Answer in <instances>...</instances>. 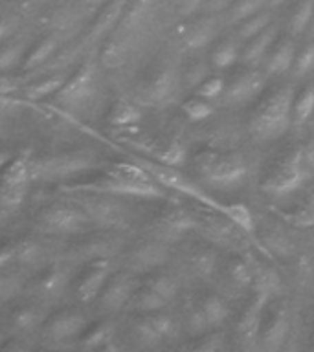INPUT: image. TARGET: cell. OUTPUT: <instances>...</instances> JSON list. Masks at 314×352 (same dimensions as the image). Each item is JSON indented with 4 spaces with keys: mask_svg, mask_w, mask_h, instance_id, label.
Returning <instances> with one entry per match:
<instances>
[{
    "mask_svg": "<svg viewBox=\"0 0 314 352\" xmlns=\"http://www.w3.org/2000/svg\"><path fill=\"white\" fill-rule=\"evenodd\" d=\"M61 189L66 192H96V195L147 198V200H162L165 197L162 186L142 164H129V162L110 164L103 170V175L87 180L66 182L61 186Z\"/></svg>",
    "mask_w": 314,
    "mask_h": 352,
    "instance_id": "1",
    "label": "cell"
},
{
    "mask_svg": "<svg viewBox=\"0 0 314 352\" xmlns=\"http://www.w3.org/2000/svg\"><path fill=\"white\" fill-rule=\"evenodd\" d=\"M314 173V145H302L283 154L270 165L263 176L261 187L270 197H286L297 191L303 182Z\"/></svg>",
    "mask_w": 314,
    "mask_h": 352,
    "instance_id": "2",
    "label": "cell"
},
{
    "mask_svg": "<svg viewBox=\"0 0 314 352\" xmlns=\"http://www.w3.org/2000/svg\"><path fill=\"white\" fill-rule=\"evenodd\" d=\"M294 88L281 85L272 88L258 103L252 116V132L261 140H278L292 125Z\"/></svg>",
    "mask_w": 314,
    "mask_h": 352,
    "instance_id": "3",
    "label": "cell"
},
{
    "mask_svg": "<svg viewBox=\"0 0 314 352\" xmlns=\"http://www.w3.org/2000/svg\"><path fill=\"white\" fill-rule=\"evenodd\" d=\"M32 178L39 182H68L81 178L85 173H92L98 167V158L90 151H59L37 158H30Z\"/></svg>",
    "mask_w": 314,
    "mask_h": 352,
    "instance_id": "4",
    "label": "cell"
},
{
    "mask_svg": "<svg viewBox=\"0 0 314 352\" xmlns=\"http://www.w3.org/2000/svg\"><path fill=\"white\" fill-rule=\"evenodd\" d=\"M198 176L208 186L222 191L236 189L247 180L248 165L237 153H202L195 162Z\"/></svg>",
    "mask_w": 314,
    "mask_h": 352,
    "instance_id": "5",
    "label": "cell"
},
{
    "mask_svg": "<svg viewBox=\"0 0 314 352\" xmlns=\"http://www.w3.org/2000/svg\"><path fill=\"white\" fill-rule=\"evenodd\" d=\"M182 87V68L171 59L154 63L142 76L134 94V101L149 107L169 103L175 98L176 88Z\"/></svg>",
    "mask_w": 314,
    "mask_h": 352,
    "instance_id": "6",
    "label": "cell"
},
{
    "mask_svg": "<svg viewBox=\"0 0 314 352\" xmlns=\"http://www.w3.org/2000/svg\"><path fill=\"white\" fill-rule=\"evenodd\" d=\"M39 233L52 236H81L98 230L92 219L77 202L52 204L35 219Z\"/></svg>",
    "mask_w": 314,
    "mask_h": 352,
    "instance_id": "7",
    "label": "cell"
},
{
    "mask_svg": "<svg viewBox=\"0 0 314 352\" xmlns=\"http://www.w3.org/2000/svg\"><path fill=\"white\" fill-rule=\"evenodd\" d=\"M32 178V167H30V156L21 154L4 167L2 173V184H0V209L2 217L15 213L21 208L30 191Z\"/></svg>",
    "mask_w": 314,
    "mask_h": 352,
    "instance_id": "8",
    "label": "cell"
},
{
    "mask_svg": "<svg viewBox=\"0 0 314 352\" xmlns=\"http://www.w3.org/2000/svg\"><path fill=\"white\" fill-rule=\"evenodd\" d=\"M98 70L94 60H85L70 77H66L65 85L55 94V103L66 109H81L92 101L96 94Z\"/></svg>",
    "mask_w": 314,
    "mask_h": 352,
    "instance_id": "9",
    "label": "cell"
},
{
    "mask_svg": "<svg viewBox=\"0 0 314 352\" xmlns=\"http://www.w3.org/2000/svg\"><path fill=\"white\" fill-rule=\"evenodd\" d=\"M77 204L87 211L98 230H120L129 222V213L120 197L85 192V197L77 198Z\"/></svg>",
    "mask_w": 314,
    "mask_h": 352,
    "instance_id": "10",
    "label": "cell"
},
{
    "mask_svg": "<svg viewBox=\"0 0 314 352\" xmlns=\"http://www.w3.org/2000/svg\"><path fill=\"white\" fill-rule=\"evenodd\" d=\"M195 228H197V217L176 204H167L153 219L154 236L162 242L176 241Z\"/></svg>",
    "mask_w": 314,
    "mask_h": 352,
    "instance_id": "11",
    "label": "cell"
},
{
    "mask_svg": "<svg viewBox=\"0 0 314 352\" xmlns=\"http://www.w3.org/2000/svg\"><path fill=\"white\" fill-rule=\"evenodd\" d=\"M264 92V76L253 66H247L226 79L224 99L226 104H244L258 99Z\"/></svg>",
    "mask_w": 314,
    "mask_h": 352,
    "instance_id": "12",
    "label": "cell"
},
{
    "mask_svg": "<svg viewBox=\"0 0 314 352\" xmlns=\"http://www.w3.org/2000/svg\"><path fill=\"white\" fill-rule=\"evenodd\" d=\"M112 268H110L109 258H99V261H92L87 263V270L83 272L77 283L76 296L79 301L88 302L98 299L103 292L105 285L109 283L112 277Z\"/></svg>",
    "mask_w": 314,
    "mask_h": 352,
    "instance_id": "13",
    "label": "cell"
},
{
    "mask_svg": "<svg viewBox=\"0 0 314 352\" xmlns=\"http://www.w3.org/2000/svg\"><path fill=\"white\" fill-rule=\"evenodd\" d=\"M270 297H272V294H269V292L253 290L252 301H250V305L242 314L241 321H239V336L244 343H255L259 340V332H261L264 312L270 305Z\"/></svg>",
    "mask_w": 314,
    "mask_h": 352,
    "instance_id": "14",
    "label": "cell"
},
{
    "mask_svg": "<svg viewBox=\"0 0 314 352\" xmlns=\"http://www.w3.org/2000/svg\"><path fill=\"white\" fill-rule=\"evenodd\" d=\"M217 30H219V22L215 13H204L187 21L186 26L182 28V43L189 50H202L213 43Z\"/></svg>",
    "mask_w": 314,
    "mask_h": 352,
    "instance_id": "15",
    "label": "cell"
},
{
    "mask_svg": "<svg viewBox=\"0 0 314 352\" xmlns=\"http://www.w3.org/2000/svg\"><path fill=\"white\" fill-rule=\"evenodd\" d=\"M116 248L118 244L109 235H96L94 231H90V233L81 235V241L70 248V255L81 258L85 263H92L99 258H109Z\"/></svg>",
    "mask_w": 314,
    "mask_h": 352,
    "instance_id": "16",
    "label": "cell"
},
{
    "mask_svg": "<svg viewBox=\"0 0 314 352\" xmlns=\"http://www.w3.org/2000/svg\"><path fill=\"white\" fill-rule=\"evenodd\" d=\"M134 283L129 275L121 274L116 277H110L109 283L105 285L101 296H99V305L107 312H116L129 305L134 296Z\"/></svg>",
    "mask_w": 314,
    "mask_h": 352,
    "instance_id": "17",
    "label": "cell"
},
{
    "mask_svg": "<svg viewBox=\"0 0 314 352\" xmlns=\"http://www.w3.org/2000/svg\"><path fill=\"white\" fill-rule=\"evenodd\" d=\"M87 329V318L76 310H65L55 314L48 321L46 332L54 341H68L77 336H83Z\"/></svg>",
    "mask_w": 314,
    "mask_h": 352,
    "instance_id": "18",
    "label": "cell"
},
{
    "mask_svg": "<svg viewBox=\"0 0 314 352\" xmlns=\"http://www.w3.org/2000/svg\"><path fill=\"white\" fill-rule=\"evenodd\" d=\"M289 336V318L283 308H278L275 312L263 319L261 332H259V343L266 352H278L285 343Z\"/></svg>",
    "mask_w": 314,
    "mask_h": 352,
    "instance_id": "19",
    "label": "cell"
},
{
    "mask_svg": "<svg viewBox=\"0 0 314 352\" xmlns=\"http://www.w3.org/2000/svg\"><path fill=\"white\" fill-rule=\"evenodd\" d=\"M129 4V0H109L101 6L96 21L92 22L88 38L90 41H98V38L105 37L107 33L114 32L118 24H120L121 16L125 13V8Z\"/></svg>",
    "mask_w": 314,
    "mask_h": 352,
    "instance_id": "20",
    "label": "cell"
},
{
    "mask_svg": "<svg viewBox=\"0 0 314 352\" xmlns=\"http://www.w3.org/2000/svg\"><path fill=\"white\" fill-rule=\"evenodd\" d=\"M131 266L140 272H147L162 266L167 261V250H165L164 242L154 239V241L142 242L138 244L131 252Z\"/></svg>",
    "mask_w": 314,
    "mask_h": 352,
    "instance_id": "21",
    "label": "cell"
},
{
    "mask_svg": "<svg viewBox=\"0 0 314 352\" xmlns=\"http://www.w3.org/2000/svg\"><path fill=\"white\" fill-rule=\"evenodd\" d=\"M296 60V43L294 35L283 37L280 43H275L266 55V74L269 76H281L294 66Z\"/></svg>",
    "mask_w": 314,
    "mask_h": 352,
    "instance_id": "22",
    "label": "cell"
},
{
    "mask_svg": "<svg viewBox=\"0 0 314 352\" xmlns=\"http://www.w3.org/2000/svg\"><path fill=\"white\" fill-rule=\"evenodd\" d=\"M275 38H278V28H275L274 24H270L264 32H261L259 35H255V37L250 38V41L244 44V48H242L241 54L242 63L247 66L259 65V63L269 55V52L275 44Z\"/></svg>",
    "mask_w": 314,
    "mask_h": 352,
    "instance_id": "23",
    "label": "cell"
},
{
    "mask_svg": "<svg viewBox=\"0 0 314 352\" xmlns=\"http://www.w3.org/2000/svg\"><path fill=\"white\" fill-rule=\"evenodd\" d=\"M57 48H59V37L55 33H50V35H46V37L33 44V48L28 52L26 59H24L22 65H24V68H30V70L39 68L57 52Z\"/></svg>",
    "mask_w": 314,
    "mask_h": 352,
    "instance_id": "24",
    "label": "cell"
},
{
    "mask_svg": "<svg viewBox=\"0 0 314 352\" xmlns=\"http://www.w3.org/2000/svg\"><path fill=\"white\" fill-rule=\"evenodd\" d=\"M142 120V107L136 101L120 99L112 104L109 112V123L114 126H131Z\"/></svg>",
    "mask_w": 314,
    "mask_h": 352,
    "instance_id": "25",
    "label": "cell"
},
{
    "mask_svg": "<svg viewBox=\"0 0 314 352\" xmlns=\"http://www.w3.org/2000/svg\"><path fill=\"white\" fill-rule=\"evenodd\" d=\"M237 43H239L237 37L222 41L209 55V65L213 66L215 70H228V68H231L237 60L241 59L242 54V52H239V44Z\"/></svg>",
    "mask_w": 314,
    "mask_h": 352,
    "instance_id": "26",
    "label": "cell"
},
{
    "mask_svg": "<svg viewBox=\"0 0 314 352\" xmlns=\"http://www.w3.org/2000/svg\"><path fill=\"white\" fill-rule=\"evenodd\" d=\"M114 340V327L107 321L94 324L92 329L83 332L81 349L87 352H99L107 343Z\"/></svg>",
    "mask_w": 314,
    "mask_h": 352,
    "instance_id": "27",
    "label": "cell"
},
{
    "mask_svg": "<svg viewBox=\"0 0 314 352\" xmlns=\"http://www.w3.org/2000/svg\"><path fill=\"white\" fill-rule=\"evenodd\" d=\"M314 114V82L305 87L296 94L294 107H292V125L303 126Z\"/></svg>",
    "mask_w": 314,
    "mask_h": 352,
    "instance_id": "28",
    "label": "cell"
},
{
    "mask_svg": "<svg viewBox=\"0 0 314 352\" xmlns=\"http://www.w3.org/2000/svg\"><path fill=\"white\" fill-rule=\"evenodd\" d=\"M10 250L13 264L19 266H35L44 258L43 246L35 241H19L11 244Z\"/></svg>",
    "mask_w": 314,
    "mask_h": 352,
    "instance_id": "29",
    "label": "cell"
},
{
    "mask_svg": "<svg viewBox=\"0 0 314 352\" xmlns=\"http://www.w3.org/2000/svg\"><path fill=\"white\" fill-rule=\"evenodd\" d=\"M270 24H272V13L266 10L259 11V13L252 15L250 19H247V21H242L237 24V38L242 41V43H248L250 38H253L255 35L264 32Z\"/></svg>",
    "mask_w": 314,
    "mask_h": 352,
    "instance_id": "30",
    "label": "cell"
},
{
    "mask_svg": "<svg viewBox=\"0 0 314 352\" xmlns=\"http://www.w3.org/2000/svg\"><path fill=\"white\" fill-rule=\"evenodd\" d=\"M200 308H202L204 316H206V319H208V323L211 329L220 327V324L224 323L226 319H228V316H230L228 302H226L220 296H217V294H209V296L204 297Z\"/></svg>",
    "mask_w": 314,
    "mask_h": 352,
    "instance_id": "31",
    "label": "cell"
},
{
    "mask_svg": "<svg viewBox=\"0 0 314 352\" xmlns=\"http://www.w3.org/2000/svg\"><path fill=\"white\" fill-rule=\"evenodd\" d=\"M131 305L140 312L153 314V312H162L169 302L165 301L164 297L158 296L151 286H143L138 292H134V296L131 299Z\"/></svg>",
    "mask_w": 314,
    "mask_h": 352,
    "instance_id": "32",
    "label": "cell"
},
{
    "mask_svg": "<svg viewBox=\"0 0 314 352\" xmlns=\"http://www.w3.org/2000/svg\"><path fill=\"white\" fill-rule=\"evenodd\" d=\"M66 283H68L66 270L61 268V266H54V268L46 270L39 280V292L44 297H57L61 296V292L65 290Z\"/></svg>",
    "mask_w": 314,
    "mask_h": 352,
    "instance_id": "33",
    "label": "cell"
},
{
    "mask_svg": "<svg viewBox=\"0 0 314 352\" xmlns=\"http://www.w3.org/2000/svg\"><path fill=\"white\" fill-rule=\"evenodd\" d=\"M314 21V0H300L292 10L289 19V32L291 35H302Z\"/></svg>",
    "mask_w": 314,
    "mask_h": 352,
    "instance_id": "34",
    "label": "cell"
},
{
    "mask_svg": "<svg viewBox=\"0 0 314 352\" xmlns=\"http://www.w3.org/2000/svg\"><path fill=\"white\" fill-rule=\"evenodd\" d=\"M264 6H269V0H236L226 10V22L228 24H239V22L247 21L259 11H263Z\"/></svg>",
    "mask_w": 314,
    "mask_h": 352,
    "instance_id": "35",
    "label": "cell"
},
{
    "mask_svg": "<svg viewBox=\"0 0 314 352\" xmlns=\"http://www.w3.org/2000/svg\"><path fill=\"white\" fill-rule=\"evenodd\" d=\"M66 76H50L44 77V79H39V81L32 82L26 87V98L32 99V101H39V99H44L52 96V94H57L61 90V87L65 85Z\"/></svg>",
    "mask_w": 314,
    "mask_h": 352,
    "instance_id": "36",
    "label": "cell"
},
{
    "mask_svg": "<svg viewBox=\"0 0 314 352\" xmlns=\"http://www.w3.org/2000/svg\"><path fill=\"white\" fill-rule=\"evenodd\" d=\"M184 118L191 121V123H202L208 118H211L213 114V104L211 101L204 98H198V96H193V98L186 99L180 107Z\"/></svg>",
    "mask_w": 314,
    "mask_h": 352,
    "instance_id": "37",
    "label": "cell"
},
{
    "mask_svg": "<svg viewBox=\"0 0 314 352\" xmlns=\"http://www.w3.org/2000/svg\"><path fill=\"white\" fill-rule=\"evenodd\" d=\"M209 68H213L202 59H193L187 66L182 68V87L197 90L209 77Z\"/></svg>",
    "mask_w": 314,
    "mask_h": 352,
    "instance_id": "38",
    "label": "cell"
},
{
    "mask_svg": "<svg viewBox=\"0 0 314 352\" xmlns=\"http://www.w3.org/2000/svg\"><path fill=\"white\" fill-rule=\"evenodd\" d=\"M226 275H228L230 285L239 288V290H244L248 286H253V280H255V275H253L250 264L241 261V258H233V261L228 264Z\"/></svg>",
    "mask_w": 314,
    "mask_h": 352,
    "instance_id": "39",
    "label": "cell"
},
{
    "mask_svg": "<svg viewBox=\"0 0 314 352\" xmlns=\"http://www.w3.org/2000/svg\"><path fill=\"white\" fill-rule=\"evenodd\" d=\"M158 164L167 165V167H180V165L186 164L187 151L186 147L178 142H169L165 143L164 147H160L156 153H154Z\"/></svg>",
    "mask_w": 314,
    "mask_h": 352,
    "instance_id": "40",
    "label": "cell"
},
{
    "mask_svg": "<svg viewBox=\"0 0 314 352\" xmlns=\"http://www.w3.org/2000/svg\"><path fill=\"white\" fill-rule=\"evenodd\" d=\"M26 55V43L24 41H13V43L4 41V46L0 52V68H2V72L11 70L19 63H24Z\"/></svg>",
    "mask_w": 314,
    "mask_h": 352,
    "instance_id": "41",
    "label": "cell"
},
{
    "mask_svg": "<svg viewBox=\"0 0 314 352\" xmlns=\"http://www.w3.org/2000/svg\"><path fill=\"white\" fill-rule=\"evenodd\" d=\"M41 319H43V316H41L37 308L22 307L17 312H13V316H11V324H13V329L24 332V330L35 329L41 323Z\"/></svg>",
    "mask_w": 314,
    "mask_h": 352,
    "instance_id": "42",
    "label": "cell"
},
{
    "mask_svg": "<svg viewBox=\"0 0 314 352\" xmlns=\"http://www.w3.org/2000/svg\"><path fill=\"white\" fill-rule=\"evenodd\" d=\"M145 321H147V323L153 327V330L156 332V336L160 338V341L169 340V338H173V336H175L176 323L169 318V316H167V314H162V312L147 314Z\"/></svg>",
    "mask_w": 314,
    "mask_h": 352,
    "instance_id": "43",
    "label": "cell"
},
{
    "mask_svg": "<svg viewBox=\"0 0 314 352\" xmlns=\"http://www.w3.org/2000/svg\"><path fill=\"white\" fill-rule=\"evenodd\" d=\"M226 90V79L222 76H209L200 87L195 90V96L198 98L208 99V101H215L224 96Z\"/></svg>",
    "mask_w": 314,
    "mask_h": 352,
    "instance_id": "44",
    "label": "cell"
},
{
    "mask_svg": "<svg viewBox=\"0 0 314 352\" xmlns=\"http://www.w3.org/2000/svg\"><path fill=\"white\" fill-rule=\"evenodd\" d=\"M314 70V43L305 44L296 54V60L292 66V72L296 77H305Z\"/></svg>",
    "mask_w": 314,
    "mask_h": 352,
    "instance_id": "45",
    "label": "cell"
},
{
    "mask_svg": "<svg viewBox=\"0 0 314 352\" xmlns=\"http://www.w3.org/2000/svg\"><path fill=\"white\" fill-rule=\"evenodd\" d=\"M147 286H151L158 296H162L167 302H171L176 297V292H178V285L176 280L171 277V275H156L153 279L149 280Z\"/></svg>",
    "mask_w": 314,
    "mask_h": 352,
    "instance_id": "46",
    "label": "cell"
},
{
    "mask_svg": "<svg viewBox=\"0 0 314 352\" xmlns=\"http://www.w3.org/2000/svg\"><path fill=\"white\" fill-rule=\"evenodd\" d=\"M220 349H222V338L219 334H208L187 346L186 352H220Z\"/></svg>",
    "mask_w": 314,
    "mask_h": 352,
    "instance_id": "47",
    "label": "cell"
},
{
    "mask_svg": "<svg viewBox=\"0 0 314 352\" xmlns=\"http://www.w3.org/2000/svg\"><path fill=\"white\" fill-rule=\"evenodd\" d=\"M21 283L22 279L19 275L15 274H8L4 270V275H2V279H0V294H2V299L8 301L11 297H15L21 290Z\"/></svg>",
    "mask_w": 314,
    "mask_h": 352,
    "instance_id": "48",
    "label": "cell"
},
{
    "mask_svg": "<svg viewBox=\"0 0 314 352\" xmlns=\"http://www.w3.org/2000/svg\"><path fill=\"white\" fill-rule=\"evenodd\" d=\"M206 0H178V11L182 16H191L195 15L198 10H202Z\"/></svg>",
    "mask_w": 314,
    "mask_h": 352,
    "instance_id": "49",
    "label": "cell"
},
{
    "mask_svg": "<svg viewBox=\"0 0 314 352\" xmlns=\"http://www.w3.org/2000/svg\"><path fill=\"white\" fill-rule=\"evenodd\" d=\"M233 2H236V0H206L204 11H206V13H217V11L222 10L226 11Z\"/></svg>",
    "mask_w": 314,
    "mask_h": 352,
    "instance_id": "50",
    "label": "cell"
},
{
    "mask_svg": "<svg viewBox=\"0 0 314 352\" xmlns=\"http://www.w3.org/2000/svg\"><path fill=\"white\" fill-rule=\"evenodd\" d=\"M4 352H32L28 346L21 345V343H11V345H8L4 349Z\"/></svg>",
    "mask_w": 314,
    "mask_h": 352,
    "instance_id": "51",
    "label": "cell"
},
{
    "mask_svg": "<svg viewBox=\"0 0 314 352\" xmlns=\"http://www.w3.org/2000/svg\"><path fill=\"white\" fill-rule=\"evenodd\" d=\"M99 352H121V349L118 345H116L114 343V340L110 341V343H107V345L103 346V349H101V351Z\"/></svg>",
    "mask_w": 314,
    "mask_h": 352,
    "instance_id": "52",
    "label": "cell"
},
{
    "mask_svg": "<svg viewBox=\"0 0 314 352\" xmlns=\"http://www.w3.org/2000/svg\"><path fill=\"white\" fill-rule=\"evenodd\" d=\"M105 2H109V0H85V4H87L88 8H92V10H98V8H101Z\"/></svg>",
    "mask_w": 314,
    "mask_h": 352,
    "instance_id": "53",
    "label": "cell"
},
{
    "mask_svg": "<svg viewBox=\"0 0 314 352\" xmlns=\"http://www.w3.org/2000/svg\"><path fill=\"white\" fill-rule=\"evenodd\" d=\"M286 0H269V6H272V8H275V6H281L285 4Z\"/></svg>",
    "mask_w": 314,
    "mask_h": 352,
    "instance_id": "54",
    "label": "cell"
},
{
    "mask_svg": "<svg viewBox=\"0 0 314 352\" xmlns=\"http://www.w3.org/2000/svg\"><path fill=\"white\" fill-rule=\"evenodd\" d=\"M313 30H314V21H313Z\"/></svg>",
    "mask_w": 314,
    "mask_h": 352,
    "instance_id": "55",
    "label": "cell"
}]
</instances>
